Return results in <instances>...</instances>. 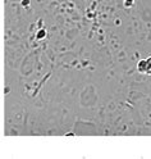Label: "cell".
I'll return each instance as SVG.
<instances>
[{
    "label": "cell",
    "instance_id": "obj_4",
    "mask_svg": "<svg viewBox=\"0 0 151 159\" xmlns=\"http://www.w3.org/2000/svg\"><path fill=\"white\" fill-rule=\"evenodd\" d=\"M147 66H149V72L147 73H151V57L147 59Z\"/></svg>",
    "mask_w": 151,
    "mask_h": 159
},
{
    "label": "cell",
    "instance_id": "obj_3",
    "mask_svg": "<svg viewBox=\"0 0 151 159\" xmlns=\"http://www.w3.org/2000/svg\"><path fill=\"white\" fill-rule=\"evenodd\" d=\"M44 36H45V31H44V30H41V31L38 32V35H37V39H42Z\"/></svg>",
    "mask_w": 151,
    "mask_h": 159
},
{
    "label": "cell",
    "instance_id": "obj_1",
    "mask_svg": "<svg viewBox=\"0 0 151 159\" xmlns=\"http://www.w3.org/2000/svg\"><path fill=\"white\" fill-rule=\"evenodd\" d=\"M137 69H138L140 72H142V73H147L149 72L147 61H140L138 62V66H137Z\"/></svg>",
    "mask_w": 151,
    "mask_h": 159
},
{
    "label": "cell",
    "instance_id": "obj_5",
    "mask_svg": "<svg viewBox=\"0 0 151 159\" xmlns=\"http://www.w3.org/2000/svg\"><path fill=\"white\" fill-rule=\"evenodd\" d=\"M23 5H28V0H24V2H23Z\"/></svg>",
    "mask_w": 151,
    "mask_h": 159
},
{
    "label": "cell",
    "instance_id": "obj_2",
    "mask_svg": "<svg viewBox=\"0 0 151 159\" xmlns=\"http://www.w3.org/2000/svg\"><path fill=\"white\" fill-rule=\"evenodd\" d=\"M133 4V0H124V5L128 8V7H131Z\"/></svg>",
    "mask_w": 151,
    "mask_h": 159
}]
</instances>
